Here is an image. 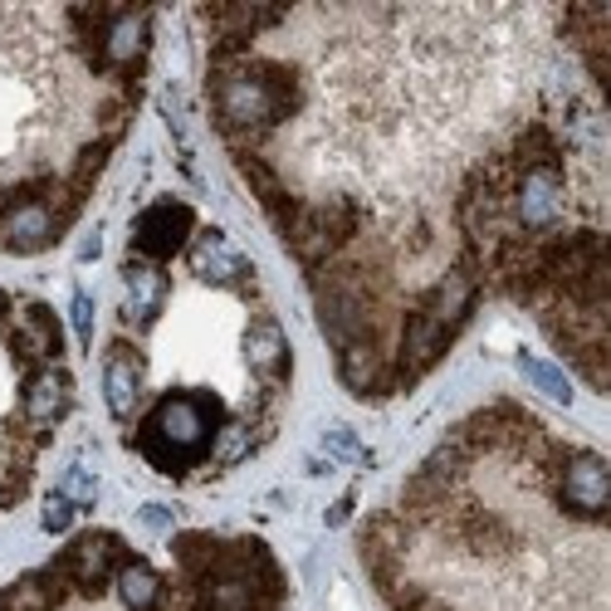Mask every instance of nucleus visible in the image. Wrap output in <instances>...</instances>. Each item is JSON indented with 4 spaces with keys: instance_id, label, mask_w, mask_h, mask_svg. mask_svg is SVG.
Wrapping results in <instances>:
<instances>
[{
    "instance_id": "obj_1",
    "label": "nucleus",
    "mask_w": 611,
    "mask_h": 611,
    "mask_svg": "<svg viewBox=\"0 0 611 611\" xmlns=\"http://www.w3.org/2000/svg\"><path fill=\"white\" fill-rule=\"evenodd\" d=\"M211 109L216 128L236 148V157L259 152V142L304 109L298 69L265 54H211Z\"/></svg>"
},
{
    "instance_id": "obj_2",
    "label": "nucleus",
    "mask_w": 611,
    "mask_h": 611,
    "mask_svg": "<svg viewBox=\"0 0 611 611\" xmlns=\"http://www.w3.org/2000/svg\"><path fill=\"white\" fill-rule=\"evenodd\" d=\"M226 425V406L211 392H167L148 416H142L138 435V455L162 474H191L201 460H211L216 431Z\"/></svg>"
},
{
    "instance_id": "obj_3",
    "label": "nucleus",
    "mask_w": 611,
    "mask_h": 611,
    "mask_svg": "<svg viewBox=\"0 0 611 611\" xmlns=\"http://www.w3.org/2000/svg\"><path fill=\"white\" fill-rule=\"evenodd\" d=\"M79 201L69 191V181H21V187L0 191V250L11 255H40L54 240L64 236L74 216H79Z\"/></svg>"
},
{
    "instance_id": "obj_4",
    "label": "nucleus",
    "mask_w": 611,
    "mask_h": 611,
    "mask_svg": "<svg viewBox=\"0 0 611 611\" xmlns=\"http://www.w3.org/2000/svg\"><path fill=\"white\" fill-rule=\"evenodd\" d=\"M284 245L294 250V259L314 275L318 265H328L333 255H343L357 236H362V206L353 196H318V201H298L294 220L284 230Z\"/></svg>"
},
{
    "instance_id": "obj_5",
    "label": "nucleus",
    "mask_w": 611,
    "mask_h": 611,
    "mask_svg": "<svg viewBox=\"0 0 611 611\" xmlns=\"http://www.w3.org/2000/svg\"><path fill=\"white\" fill-rule=\"evenodd\" d=\"M568 206V187H562V162L558 167H529L513 177L509 191V220L519 236H552Z\"/></svg>"
},
{
    "instance_id": "obj_6",
    "label": "nucleus",
    "mask_w": 611,
    "mask_h": 611,
    "mask_svg": "<svg viewBox=\"0 0 611 611\" xmlns=\"http://www.w3.org/2000/svg\"><path fill=\"white\" fill-rule=\"evenodd\" d=\"M123 562H128V548H123L118 533H84V538H74L69 548L54 558V572H60L74 591L93 597V591H103L118 577Z\"/></svg>"
},
{
    "instance_id": "obj_7",
    "label": "nucleus",
    "mask_w": 611,
    "mask_h": 611,
    "mask_svg": "<svg viewBox=\"0 0 611 611\" xmlns=\"http://www.w3.org/2000/svg\"><path fill=\"white\" fill-rule=\"evenodd\" d=\"M191 236H196V216H191V206L177 196L152 201V206L132 220V250H138L142 259H152V265L181 255V250L191 245Z\"/></svg>"
},
{
    "instance_id": "obj_8",
    "label": "nucleus",
    "mask_w": 611,
    "mask_h": 611,
    "mask_svg": "<svg viewBox=\"0 0 611 611\" xmlns=\"http://www.w3.org/2000/svg\"><path fill=\"white\" fill-rule=\"evenodd\" d=\"M558 504L577 519H601L611 504V470L597 450H568L558 470Z\"/></svg>"
},
{
    "instance_id": "obj_9",
    "label": "nucleus",
    "mask_w": 611,
    "mask_h": 611,
    "mask_svg": "<svg viewBox=\"0 0 611 611\" xmlns=\"http://www.w3.org/2000/svg\"><path fill=\"white\" fill-rule=\"evenodd\" d=\"M450 343H455V328L435 323L425 308H411V314L402 318V338H396V357H392L396 386H411L416 377H425L445 357Z\"/></svg>"
},
{
    "instance_id": "obj_10",
    "label": "nucleus",
    "mask_w": 611,
    "mask_h": 611,
    "mask_svg": "<svg viewBox=\"0 0 611 611\" xmlns=\"http://www.w3.org/2000/svg\"><path fill=\"white\" fill-rule=\"evenodd\" d=\"M191 275L206 279V284H226L240 294H255V265L245 259V250L226 236V230H196L187 245Z\"/></svg>"
},
{
    "instance_id": "obj_11",
    "label": "nucleus",
    "mask_w": 611,
    "mask_h": 611,
    "mask_svg": "<svg viewBox=\"0 0 611 611\" xmlns=\"http://www.w3.org/2000/svg\"><path fill=\"white\" fill-rule=\"evenodd\" d=\"M148 30H152V15L148 11H113L99 30V50H93V64L118 79H132L148 60Z\"/></svg>"
},
{
    "instance_id": "obj_12",
    "label": "nucleus",
    "mask_w": 611,
    "mask_h": 611,
    "mask_svg": "<svg viewBox=\"0 0 611 611\" xmlns=\"http://www.w3.org/2000/svg\"><path fill=\"white\" fill-rule=\"evenodd\" d=\"M69 402H74V382L60 362L54 367H35L25 377V392H21V421L30 425L35 435H50L54 425L69 416Z\"/></svg>"
},
{
    "instance_id": "obj_13",
    "label": "nucleus",
    "mask_w": 611,
    "mask_h": 611,
    "mask_svg": "<svg viewBox=\"0 0 611 611\" xmlns=\"http://www.w3.org/2000/svg\"><path fill=\"white\" fill-rule=\"evenodd\" d=\"M11 347L35 367H54L64 353V328L54 318V308L44 304H21L11 314Z\"/></svg>"
},
{
    "instance_id": "obj_14",
    "label": "nucleus",
    "mask_w": 611,
    "mask_h": 611,
    "mask_svg": "<svg viewBox=\"0 0 611 611\" xmlns=\"http://www.w3.org/2000/svg\"><path fill=\"white\" fill-rule=\"evenodd\" d=\"M338 377L353 396H386L396 392V377H392V357L382 353L377 338H362V343H347L338 347Z\"/></svg>"
},
{
    "instance_id": "obj_15",
    "label": "nucleus",
    "mask_w": 611,
    "mask_h": 611,
    "mask_svg": "<svg viewBox=\"0 0 611 611\" xmlns=\"http://www.w3.org/2000/svg\"><path fill=\"white\" fill-rule=\"evenodd\" d=\"M142 382H148L142 353L128 343H113L109 353H103V402H109V411L118 416V421H128L142 406Z\"/></svg>"
},
{
    "instance_id": "obj_16",
    "label": "nucleus",
    "mask_w": 611,
    "mask_h": 611,
    "mask_svg": "<svg viewBox=\"0 0 611 611\" xmlns=\"http://www.w3.org/2000/svg\"><path fill=\"white\" fill-rule=\"evenodd\" d=\"M240 347H245L250 372H255L269 392H279V386L289 382V362H294V357H289V338H284V328H279L269 314H259L255 323L245 328V343H240Z\"/></svg>"
},
{
    "instance_id": "obj_17",
    "label": "nucleus",
    "mask_w": 611,
    "mask_h": 611,
    "mask_svg": "<svg viewBox=\"0 0 611 611\" xmlns=\"http://www.w3.org/2000/svg\"><path fill=\"white\" fill-rule=\"evenodd\" d=\"M162 304H167V275H162V265L132 255L123 265V318L132 328H148L162 314Z\"/></svg>"
},
{
    "instance_id": "obj_18",
    "label": "nucleus",
    "mask_w": 611,
    "mask_h": 611,
    "mask_svg": "<svg viewBox=\"0 0 611 611\" xmlns=\"http://www.w3.org/2000/svg\"><path fill=\"white\" fill-rule=\"evenodd\" d=\"M64 591H69V582L54 568L25 572L21 582H11V587L0 591V611H60Z\"/></svg>"
},
{
    "instance_id": "obj_19",
    "label": "nucleus",
    "mask_w": 611,
    "mask_h": 611,
    "mask_svg": "<svg viewBox=\"0 0 611 611\" xmlns=\"http://www.w3.org/2000/svg\"><path fill=\"white\" fill-rule=\"evenodd\" d=\"M171 558H177L181 577H206V572H216L226 562V538H216V533H177Z\"/></svg>"
},
{
    "instance_id": "obj_20",
    "label": "nucleus",
    "mask_w": 611,
    "mask_h": 611,
    "mask_svg": "<svg viewBox=\"0 0 611 611\" xmlns=\"http://www.w3.org/2000/svg\"><path fill=\"white\" fill-rule=\"evenodd\" d=\"M269 435V425L259 421V416H245V421H226L216 431V445H211V464L216 470H230V464H240L250 450H255L259 441Z\"/></svg>"
},
{
    "instance_id": "obj_21",
    "label": "nucleus",
    "mask_w": 611,
    "mask_h": 611,
    "mask_svg": "<svg viewBox=\"0 0 611 611\" xmlns=\"http://www.w3.org/2000/svg\"><path fill=\"white\" fill-rule=\"evenodd\" d=\"M113 582H118V601H123L128 611H157L162 597H167V591H162V577H157V572H152L142 558H128V562H123Z\"/></svg>"
},
{
    "instance_id": "obj_22",
    "label": "nucleus",
    "mask_w": 611,
    "mask_h": 611,
    "mask_svg": "<svg viewBox=\"0 0 611 611\" xmlns=\"http://www.w3.org/2000/svg\"><path fill=\"white\" fill-rule=\"evenodd\" d=\"M519 372L529 377L538 392H548L552 402H572V382H568V377H562L552 362H538V357H519Z\"/></svg>"
},
{
    "instance_id": "obj_23",
    "label": "nucleus",
    "mask_w": 611,
    "mask_h": 611,
    "mask_svg": "<svg viewBox=\"0 0 611 611\" xmlns=\"http://www.w3.org/2000/svg\"><path fill=\"white\" fill-rule=\"evenodd\" d=\"M103 162H109V142H89V148L79 152V162H74V171H69V191L74 196H89V187L99 181V171H103Z\"/></svg>"
},
{
    "instance_id": "obj_24",
    "label": "nucleus",
    "mask_w": 611,
    "mask_h": 611,
    "mask_svg": "<svg viewBox=\"0 0 611 611\" xmlns=\"http://www.w3.org/2000/svg\"><path fill=\"white\" fill-rule=\"evenodd\" d=\"M60 494L74 504V509H89L93 494H99V484H93V474L84 470V464H74V470L64 474V489H60Z\"/></svg>"
},
{
    "instance_id": "obj_25",
    "label": "nucleus",
    "mask_w": 611,
    "mask_h": 611,
    "mask_svg": "<svg viewBox=\"0 0 611 611\" xmlns=\"http://www.w3.org/2000/svg\"><path fill=\"white\" fill-rule=\"evenodd\" d=\"M74 504L64 499V494H50V499H44V533H64L74 523Z\"/></svg>"
},
{
    "instance_id": "obj_26",
    "label": "nucleus",
    "mask_w": 611,
    "mask_h": 611,
    "mask_svg": "<svg viewBox=\"0 0 611 611\" xmlns=\"http://www.w3.org/2000/svg\"><path fill=\"white\" fill-rule=\"evenodd\" d=\"M74 333H79V343H93V298L89 294H74Z\"/></svg>"
},
{
    "instance_id": "obj_27",
    "label": "nucleus",
    "mask_w": 611,
    "mask_h": 611,
    "mask_svg": "<svg viewBox=\"0 0 611 611\" xmlns=\"http://www.w3.org/2000/svg\"><path fill=\"white\" fill-rule=\"evenodd\" d=\"M328 450L333 455H343V460H357V441H353V431H328Z\"/></svg>"
},
{
    "instance_id": "obj_28",
    "label": "nucleus",
    "mask_w": 611,
    "mask_h": 611,
    "mask_svg": "<svg viewBox=\"0 0 611 611\" xmlns=\"http://www.w3.org/2000/svg\"><path fill=\"white\" fill-rule=\"evenodd\" d=\"M142 519H148L152 529H167V509H162V504H148V509H142Z\"/></svg>"
}]
</instances>
